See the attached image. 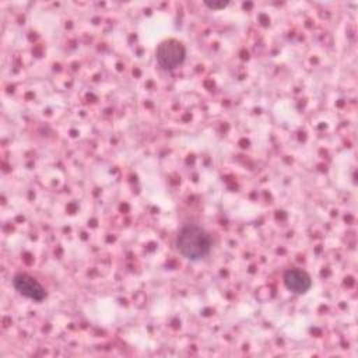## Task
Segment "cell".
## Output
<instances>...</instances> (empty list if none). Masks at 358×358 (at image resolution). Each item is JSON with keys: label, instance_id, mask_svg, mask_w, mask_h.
<instances>
[{"label": "cell", "instance_id": "1", "mask_svg": "<svg viewBox=\"0 0 358 358\" xmlns=\"http://www.w3.org/2000/svg\"><path fill=\"white\" fill-rule=\"evenodd\" d=\"M210 235L199 225L183 227L176 236V248L187 260L197 262L204 259L211 250Z\"/></svg>", "mask_w": 358, "mask_h": 358}, {"label": "cell", "instance_id": "2", "mask_svg": "<svg viewBox=\"0 0 358 358\" xmlns=\"http://www.w3.org/2000/svg\"><path fill=\"white\" fill-rule=\"evenodd\" d=\"M155 57L162 69L173 70L185 62L186 48L178 39H165L158 45Z\"/></svg>", "mask_w": 358, "mask_h": 358}, {"label": "cell", "instance_id": "3", "mask_svg": "<svg viewBox=\"0 0 358 358\" xmlns=\"http://www.w3.org/2000/svg\"><path fill=\"white\" fill-rule=\"evenodd\" d=\"M13 285L18 291V294H21L28 299L41 302L46 298V289L42 287V284L28 274H24V273L15 274L13 278Z\"/></svg>", "mask_w": 358, "mask_h": 358}, {"label": "cell", "instance_id": "4", "mask_svg": "<svg viewBox=\"0 0 358 358\" xmlns=\"http://www.w3.org/2000/svg\"><path fill=\"white\" fill-rule=\"evenodd\" d=\"M282 281H284V285L288 291L294 292V294H305L309 291V288L312 287V280H310V275L301 270V268H289L284 273V277H282Z\"/></svg>", "mask_w": 358, "mask_h": 358}, {"label": "cell", "instance_id": "5", "mask_svg": "<svg viewBox=\"0 0 358 358\" xmlns=\"http://www.w3.org/2000/svg\"><path fill=\"white\" fill-rule=\"evenodd\" d=\"M204 4L208 7V8H211V10H221V8H224V7H227L229 3L228 1H204Z\"/></svg>", "mask_w": 358, "mask_h": 358}]
</instances>
